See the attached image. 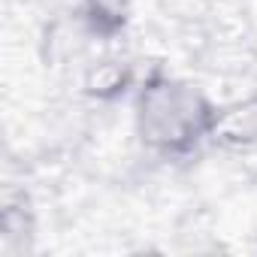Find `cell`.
<instances>
[{"label":"cell","mask_w":257,"mask_h":257,"mask_svg":"<svg viewBox=\"0 0 257 257\" xmlns=\"http://www.w3.org/2000/svg\"><path fill=\"white\" fill-rule=\"evenodd\" d=\"M215 100L191 79L152 64L134 91V134L161 161H188L209 146Z\"/></svg>","instance_id":"obj_1"},{"label":"cell","mask_w":257,"mask_h":257,"mask_svg":"<svg viewBox=\"0 0 257 257\" xmlns=\"http://www.w3.org/2000/svg\"><path fill=\"white\" fill-rule=\"evenodd\" d=\"M209 146L221 155H254L257 152V91L239 94L215 106Z\"/></svg>","instance_id":"obj_2"},{"label":"cell","mask_w":257,"mask_h":257,"mask_svg":"<svg viewBox=\"0 0 257 257\" xmlns=\"http://www.w3.org/2000/svg\"><path fill=\"white\" fill-rule=\"evenodd\" d=\"M82 94L91 100V103H100V106H109V103H118L121 97H127L131 91H137V70L127 58H118V55H106V58H97V61H88L85 70H82Z\"/></svg>","instance_id":"obj_3"},{"label":"cell","mask_w":257,"mask_h":257,"mask_svg":"<svg viewBox=\"0 0 257 257\" xmlns=\"http://www.w3.org/2000/svg\"><path fill=\"white\" fill-rule=\"evenodd\" d=\"M131 16H134L131 0H79L76 10V19L97 43L124 40L127 28H131Z\"/></svg>","instance_id":"obj_4"}]
</instances>
